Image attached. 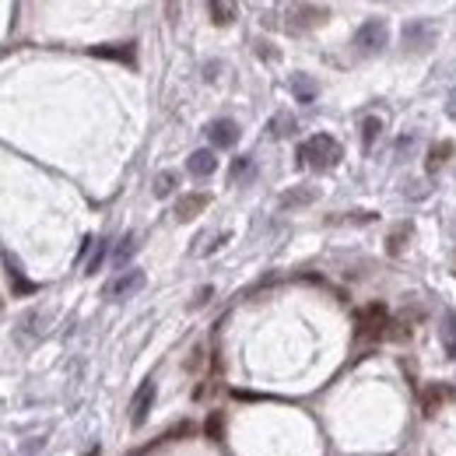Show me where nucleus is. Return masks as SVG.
Returning <instances> with one entry per match:
<instances>
[{
	"instance_id": "4",
	"label": "nucleus",
	"mask_w": 456,
	"mask_h": 456,
	"mask_svg": "<svg viewBox=\"0 0 456 456\" xmlns=\"http://www.w3.org/2000/svg\"><path fill=\"white\" fill-rule=\"evenodd\" d=\"M141 288H144V271L130 267V271H123L109 288H105V295H109V298H130V295L141 291Z\"/></svg>"
},
{
	"instance_id": "13",
	"label": "nucleus",
	"mask_w": 456,
	"mask_h": 456,
	"mask_svg": "<svg viewBox=\"0 0 456 456\" xmlns=\"http://www.w3.org/2000/svg\"><path fill=\"white\" fill-rule=\"evenodd\" d=\"M134 253H137V239H134V235H127V239L119 242V250H116V267H127Z\"/></svg>"
},
{
	"instance_id": "21",
	"label": "nucleus",
	"mask_w": 456,
	"mask_h": 456,
	"mask_svg": "<svg viewBox=\"0 0 456 456\" xmlns=\"http://www.w3.org/2000/svg\"><path fill=\"white\" fill-rule=\"evenodd\" d=\"M207 435L211 439H221V414H211L207 418Z\"/></svg>"
},
{
	"instance_id": "5",
	"label": "nucleus",
	"mask_w": 456,
	"mask_h": 456,
	"mask_svg": "<svg viewBox=\"0 0 456 456\" xmlns=\"http://www.w3.org/2000/svg\"><path fill=\"white\" fill-rule=\"evenodd\" d=\"M207 141H211V148H235V141H239V123H235V119H214V123L207 127Z\"/></svg>"
},
{
	"instance_id": "3",
	"label": "nucleus",
	"mask_w": 456,
	"mask_h": 456,
	"mask_svg": "<svg viewBox=\"0 0 456 456\" xmlns=\"http://www.w3.org/2000/svg\"><path fill=\"white\" fill-rule=\"evenodd\" d=\"M435 42V25L418 18V21H407L404 25V46L407 49H428Z\"/></svg>"
},
{
	"instance_id": "12",
	"label": "nucleus",
	"mask_w": 456,
	"mask_h": 456,
	"mask_svg": "<svg viewBox=\"0 0 456 456\" xmlns=\"http://www.w3.org/2000/svg\"><path fill=\"white\" fill-rule=\"evenodd\" d=\"M105 257H109V239H98L95 242V253H91V260H88V267H85V274H95L102 264H105Z\"/></svg>"
},
{
	"instance_id": "7",
	"label": "nucleus",
	"mask_w": 456,
	"mask_h": 456,
	"mask_svg": "<svg viewBox=\"0 0 456 456\" xmlns=\"http://www.w3.org/2000/svg\"><path fill=\"white\" fill-rule=\"evenodd\" d=\"M186 169H189V176H197V180H207V176L218 169V158H214V151L200 148V151H193V155H189Z\"/></svg>"
},
{
	"instance_id": "24",
	"label": "nucleus",
	"mask_w": 456,
	"mask_h": 456,
	"mask_svg": "<svg viewBox=\"0 0 456 456\" xmlns=\"http://www.w3.org/2000/svg\"><path fill=\"white\" fill-rule=\"evenodd\" d=\"M85 456H98V446H95V450H88V453H85Z\"/></svg>"
},
{
	"instance_id": "23",
	"label": "nucleus",
	"mask_w": 456,
	"mask_h": 456,
	"mask_svg": "<svg viewBox=\"0 0 456 456\" xmlns=\"http://www.w3.org/2000/svg\"><path fill=\"white\" fill-rule=\"evenodd\" d=\"M411 144H414V134H404V137H400V144H397V148H400V151H407V148H411Z\"/></svg>"
},
{
	"instance_id": "17",
	"label": "nucleus",
	"mask_w": 456,
	"mask_h": 456,
	"mask_svg": "<svg viewBox=\"0 0 456 456\" xmlns=\"http://www.w3.org/2000/svg\"><path fill=\"white\" fill-rule=\"evenodd\" d=\"M295 95H298V102H312L316 98V85L309 78H295Z\"/></svg>"
},
{
	"instance_id": "19",
	"label": "nucleus",
	"mask_w": 456,
	"mask_h": 456,
	"mask_svg": "<svg viewBox=\"0 0 456 456\" xmlns=\"http://www.w3.org/2000/svg\"><path fill=\"white\" fill-rule=\"evenodd\" d=\"M95 57H112V60H127V64H134V46H127V49H91Z\"/></svg>"
},
{
	"instance_id": "18",
	"label": "nucleus",
	"mask_w": 456,
	"mask_h": 456,
	"mask_svg": "<svg viewBox=\"0 0 456 456\" xmlns=\"http://www.w3.org/2000/svg\"><path fill=\"white\" fill-rule=\"evenodd\" d=\"M250 173H253V158H246V155H242V158H235V162H232V182L246 180Z\"/></svg>"
},
{
	"instance_id": "9",
	"label": "nucleus",
	"mask_w": 456,
	"mask_h": 456,
	"mask_svg": "<svg viewBox=\"0 0 456 456\" xmlns=\"http://www.w3.org/2000/svg\"><path fill=\"white\" fill-rule=\"evenodd\" d=\"M204 207H207V193H189V197H182L180 204H176V218H180V221H189V218H197Z\"/></svg>"
},
{
	"instance_id": "1",
	"label": "nucleus",
	"mask_w": 456,
	"mask_h": 456,
	"mask_svg": "<svg viewBox=\"0 0 456 456\" xmlns=\"http://www.w3.org/2000/svg\"><path fill=\"white\" fill-rule=\"evenodd\" d=\"M298 162L312 169H334L341 162V144L330 134H312L309 141L298 144Z\"/></svg>"
},
{
	"instance_id": "22",
	"label": "nucleus",
	"mask_w": 456,
	"mask_h": 456,
	"mask_svg": "<svg viewBox=\"0 0 456 456\" xmlns=\"http://www.w3.org/2000/svg\"><path fill=\"white\" fill-rule=\"evenodd\" d=\"M446 112H450V119H456V88L450 91V98H446Z\"/></svg>"
},
{
	"instance_id": "8",
	"label": "nucleus",
	"mask_w": 456,
	"mask_h": 456,
	"mask_svg": "<svg viewBox=\"0 0 456 456\" xmlns=\"http://www.w3.org/2000/svg\"><path fill=\"white\" fill-rule=\"evenodd\" d=\"M446 400H456V390L453 386H428L425 390V397H421V404H425V414H435Z\"/></svg>"
},
{
	"instance_id": "15",
	"label": "nucleus",
	"mask_w": 456,
	"mask_h": 456,
	"mask_svg": "<svg viewBox=\"0 0 456 456\" xmlns=\"http://www.w3.org/2000/svg\"><path fill=\"white\" fill-rule=\"evenodd\" d=\"M176 189V173H158L155 176V197H169Z\"/></svg>"
},
{
	"instance_id": "2",
	"label": "nucleus",
	"mask_w": 456,
	"mask_h": 456,
	"mask_svg": "<svg viewBox=\"0 0 456 456\" xmlns=\"http://www.w3.org/2000/svg\"><path fill=\"white\" fill-rule=\"evenodd\" d=\"M355 46L362 49L365 57L379 53V49L386 46V21H382V18H368V21H362L358 32H355Z\"/></svg>"
},
{
	"instance_id": "11",
	"label": "nucleus",
	"mask_w": 456,
	"mask_h": 456,
	"mask_svg": "<svg viewBox=\"0 0 456 456\" xmlns=\"http://www.w3.org/2000/svg\"><path fill=\"white\" fill-rule=\"evenodd\" d=\"M453 155V141H443V144H432V151H428V173H435L446 158Z\"/></svg>"
},
{
	"instance_id": "16",
	"label": "nucleus",
	"mask_w": 456,
	"mask_h": 456,
	"mask_svg": "<svg viewBox=\"0 0 456 456\" xmlns=\"http://www.w3.org/2000/svg\"><path fill=\"white\" fill-rule=\"evenodd\" d=\"M207 11H211V18H214L218 25H225V21H232V18H235V7H232V4H211Z\"/></svg>"
},
{
	"instance_id": "20",
	"label": "nucleus",
	"mask_w": 456,
	"mask_h": 456,
	"mask_svg": "<svg viewBox=\"0 0 456 456\" xmlns=\"http://www.w3.org/2000/svg\"><path fill=\"white\" fill-rule=\"evenodd\" d=\"M309 200H312V193L305 189V193H288L281 204H284V207H291V204H309Z\"/></svg>"
},
{
	"instance_id": "10",
	"label": "nucleus",
	"mask_w": 456,
	"mask_h": 456,
	"mask_svg": "<svg viewBox=\"0 0 456 456\" xmlns=\"http://www.w3.org/2000/svg\"><path fill=\"white\" fill-rule=\"evenodd\" d=\"M443 348H446V355L450 358H456V312H446L443 316Z\"/></svg>"
},
{
	"instance_id": "14",
	"label": "nucleus",
	"mask_w": 456,
	"mask_h": 456,
	"mask_svg": "<svg viewBox=\"0 0 456 456\" xmlns=\"http://www.w3.org/2000/svg\"><path fill=\"white\" fill-rule=\"evenodd\" d=\"M379 130H382V123H379L375 116H368V119H365V123H362V144H365V151H368V148L375 144V137H379Z\"/></svg>"
},
{
	"instance_id": "6",
	"label": "nucleus",
	"mask_w": 456,
	"mask_h": 456,
	"mask_svg": "<svg viewBox=\"0 0 456 456\" xmlns=\"http://www.w3.org/2000/svg\"><path fill=\"white\" fill-rule=\"evenodd\" d=\"M151 404H155V382L148 379V382L137 390L134 404H130V425H134V428H141V425L148 421V411H151Z\"/></svg>"
}]
</instances>
